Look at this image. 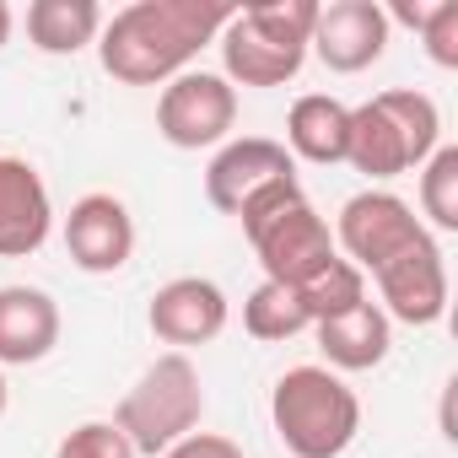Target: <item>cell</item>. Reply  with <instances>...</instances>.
I'll return each instance as SVG.
<instances>
[{"instance_id": "6da1fadb", "label": "cell", "mask_w": 458, "mask_h": 458, "mask_svg": "<svg viewBox=\"0 0 458 458\" xmlns=\"http://www.w3.org/2000/svg\"><path fill=\"white\" fill-rule=\"evenodd\" d=\"M233 22V6L210 0H135L98 33V60L124 87H162L189 71V60Z\"/></svg>"}, {"instance_id": "e0dca14e", "label": "cell", "mask_w": 458, "mask_h": 458, "mask_svg": "<svg viewBox=\"0 0 458 458\" xmlns=\"http://www.w3.org/2000/svg\"><path fill=\"white\" fill-rule=\"evenodd\" d=\"M286 140H292V151H297L302 162H318V167L345 162L351 108L335 103L329 92H308V98H297L292 114H286Z\"/></svg>"}, {"instance_id": "5b68a950", "label": "cell", "mask_w": 458, "mask_h": 458, "mask_svg": "<svg viewBox=\"0 0 458 458\" xmlns=\"http://www.w3.org/2000/svg\"><path fill=\"white\" fill-rule=\"evenodd\" d=\"M199 415H205V388H199V372H194V361L183 356V351H167V356H157L140 377H135V388L119 399V415H114V426L130 437V447L135 453H167L173 442H183L194 426H199Z\"/></svg>"}, {"instance_id": "3957f363", "label": "cell", "mask_w": 458, "mask_h": 458, "mask_svg": "<svg viewBox=\"0 0 458 458\" xmlns=\"http://www.w3.org/2000/svg\"><path fill=\"white\" fill-rule=\"evenodd\" d=\"M270 420L292 458H340L361 431V399L329 367H292L270 394Z\"/></svg>"}, {"instance_id": "30bf717a", "label": "cell", "mask_w": 458, "mask_h": 458, "mask_svg": "<svg viewBox=\"0 0 458 458\" xmlns=\"http://www.w3.org/2000/svg\"><path fill=\"white\" fill-rule=\"evenodd\" d=\"M308 49L335 76H356V71L383 60V49H388V12L377 6V0H335V6H318Z\"/></svg>"}, {"instance_id": "cb8c5ba5", "label": "cell", "mask_w": 458, "mask_h": 458, "mask_svg": "<svg viewBox=\"0 0 458 458\" xmlns=\"http://www.w3.org/2000/svg\"><path fill=\"white\" fill-rule=\"evenodd\" d=\"M162 458H243V447L233 437H221V431H189L183 442H173Z\"/></svg>"}, {"instance_id": "277c9868", "label": "cell", "mask_w": 458, "mask_h": 458, "mask_svg": "<svg viewBox=\"0 0 458 458\" xmlns=\"http://www.w3.org/2000/svg\"><path fill=\"white\" fill-rule=\"evenodd\" d=\"M437 135H442L437 103L426 92L394 87V92H377L372 103L351 108L345 162L367 178H399L437 151Z\"/></svg>"}, {"instance_id": "9a60e30c", "label": "cell", "mask_w": 458, "mask_h": 458, "mask_svg": "<svg viewBox=\"0 0 458 458\" xmlns=\"http://www.w3.org/2000/svg\"><path fill=\"white\" fill-rule=\"evenodd\" d=\"M60 345V308L38 286H0V367H33Z\"/></svg>"}, {"instance_id": "d6986e66", "label": "cell", "mask_w": 458, "mask_h": 458, "mask_svg": "<svg viewBox=\"0 0 458 458\" xmlns=\"http://www.w3.org/2000/svg\"><path fill=\"white\" fill-rule=\"evenodd\" d=\"M243 329H249L254 340H292V335L313 329V318H308V308H302V297H297L292 286L265 281V286L243 302Z\"/></svg>"}, {"instance_id": "ffe728a7", "label": "cell", "mask_w": 458, "mask_h": 458, "mask_svg": "<svg viewBox=\"0 0 458 458\" xmlns=\"http://www.w3.org/2000/svg\"><path fill=\"white\" fill-rule=\"evenodd\" d=\"M297 297H302L308 318H313V324H324V318L351 313L356 302H367V281H361V270H356L351 259H329L313 281H302V286H297Z\"/></svg>"}, {"instance_id": "7c38bea8", "label": "cell", "mask_w": 458, "mask_h": 458, "mask_svg": "<svg viewBox=\"0 0 458 458\" xmlns=\"http://www.w3.org/2000/svg\"><path fill=\"white\" fill-rule=\"evenodd\" d=\"M377 281V297H383V313L388 324H410V329H426L447 313V265H442V249L426 238L415 243L410 254L388 259L383 270H372Z\"/></svg>"}, {"instance_id": "8fae6325", "label": "cell", "mask_w": 458, "mask_h": 458, "mask_svg": "<svg viewBox=\"0 0 458 458\" xmlns=\"http://www.w3.org/2000/svg\"><path fill=\"white\" fill-rule=\"evenodd\" d=\"M65 254L87 276H114L135 254V221L119 194H81L65 216Z\"/></svg>"}, {"instance_id": "7402d4cb", "label": "cell", "mask_w": 458, "mask_h": 458, "mask_svg": "<svg viewBox=\"0 0 458 458\" xmlns=\"http://www.w3.org/2000/svg\"><path fill=\"white\" fill-rule=\"evenodd\" d=\"M394 17L420 33L426 55L442 71H458V0H437V6H404V0H399Z\"/></svg>"}, {"instance_id": "d4e9b609", "label": "cell", "mask_w": 458, "mask_h": 458, "mask_svg": "<svg viewBox=\"0 0 458 458\" xmlns=\"http://www.w3.org/2000/svg\"><path fill=\"white\" fill-rule=\"evenodd\" d=\"M6 38H12V6L0 0V49H6Z\"/></svg>"}, {"instance_id": "7a4b0ae2", "label": "cell", "mask_w": 458, "mask_h": 458, "mask_svg": "<svg viewBox=\"0 0 458 458\" xmlns=\"http://www.w3.org/2000/svg\"><path fill=\"white\" fill-rule=\"evenodd\" d=\"M318 22V0H259L233 12L221 28V60L226 81L238 87H281L302 71L308 38Z\"/></svg>"}, {"instance_id": "4fadbf2b", "label": "cell", "mask_w": 458, "mask_h": 458, "mask_svg": "<svg viewBox=\"0 0 458 458\" xmlns=\"http://www.w3.org/2000/svg\"><path fill=\"white\" fill-rule=\"evenodd\" d=\"M146 324H151V335L162 345H178V351L183 345H205V340H216L226 329V297L205 276H178V281H167L151 297Z\"/></svg>"}, {"instance_id": "603a6c76", "label": "cell", "mask_w": 458, "mask_h": 458, "mask_svg": "<svg viewBox=\"0 0 458 458\" xmlns=\"http://www.w3.org/2000/svg\"><path fill=\"white\" fill-rule=\"evenodd\" d=\"M55 458H140V453L130 447V437L114 420H87V426H76V431L60 437Z\"/></svg>"}, {"instance_id": "ba28073f", "label": "cell", "mask_w": 458, "mask_h": 458, "mask_svg": "<svg viewBox=\"0 0 458 458\" xmlns=\"http://www.w3.org/2000/svg\"><path fill=\"white\" fill-rule=\"evenodd\" d=\"M238 124V87L216 71H183L157 98V135L178 151L221 146Z\"/></svg>"}, {"instance_id": "ac0fdd59", "label": "cell", "mask_w": 458, "mask_h": 458, "mask_svg": "<svg viewBox=\"0 0 458 458\" xmlns=\"http://www.w3.org/2000/svg\"><path fill=\"white\" fill-rule=\"evenodd\" d=\"M103 33L98 0H33L28 6V38L44 55H76Z\"/></svg>"}, {"instance_id": "2e32d148", "label": "cell", "mask_w": 458, "mask_h": 458, "mask_svg": "<svg viewBox=\"0 0 458 458\" xmlns=\"http://www.w3.org/2000/svg\"><path fill=\"white\" fill-rule=\"evenodd\" d=\"M313 329H318V351L340 372H372L394 345V324H388V313L377 302H356L351 313H335V318H324Z\"/></svg>"}, {"instance_id": "9c48e42d", "label": "cell", "mask_w": 458, "mask_h": 458, "mask_svg": "<svg viewBox=\"0 0 458 458\" xmlns=\"http://www.w3.org/2000/svg\"><path fill=\"white\" fill-rule=\"evenodd\" d=\"M431 233L420 226V216L388 194V189H367V194H351L340 221H335V249H345V259L356 270H383L388 259L410 254L415 243H426Z\"/></svg>"}, {"instance_id": "484cf974", "label": "cell", "mask_w": 458, "mask_h": 458, "mask_svg": "<svg viewBox=\"0 0 458 458\" xmlns=\"http://www.w3.org/2000/svg\"><path fill=\"white\" fill-rule=\"evenodd\" d=\"M0 415H6V377H0Z\"/></svg>"}, {"instance_id": "8992f818", "label": "cell", "mask_w": 458, "mask_h": 458, "mask_svg": "<svg viewBox=\"0 0 458 458\" xmlns=\"http://www.w3.org/2000/svg\"><path fill=\"white\" fill-rule=\"evenodd\" d=\"M297 194H302V183H297L292 151L281 140H265V135L226 140L216 151V162L205 167V199L243 226H254L259 216H270L276 205H286Z\"/></svg>"}, {"instance_id": "5bb4252c", "label": "cell", "mask_w": 458, "mask_h": 458, "mask_svg": "<svg viewBox=\"0 0 458 458\" xmlns=\"http://www.w3.org/2000/svg\"><path fill=\"white\" fill-rule=\"evenodd\" d=\"M49 221H55V205L38 167L22 157H0V259L38 254L49 238Z\"/></svg>"}, {"instance_id": "44dd1931", "label": "cell", "mask_w": 458, "mask_h": 458, "mask_svg": "<svg viewBox=\"0 0 458 458\" xmlns=\"http://www.w3.org/2000/svg\"><path fill=\"white\" fill-rule=\"evenodd\" d=\"M420 210L431 216V226L458 233V146H437L420 162Z\"/></svg>"}, {"instance_id": "52a82bcc", "label": "cell", "mask_w": 458, "mask_h": 458, "mask_svg": "<svg viewBox=\"0 0 458 458\" xmlns=\"http://www.w3.org/2000/svg\"><path fill=\"white\" fill-rule=\"evenodd\" d=\"M243 233H249V243H254V254H259V265H265V281L292 286V292H297L302 281H313L329 259H340L329 221L308 205V194L276 205L270 216H259L254 226H243Z\"/></svg>"}]
</instances>
